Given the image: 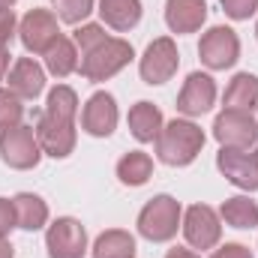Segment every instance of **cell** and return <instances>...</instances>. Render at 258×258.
I'll return each instance as SVG.
<instances>
[{
  "label": "cell",
  "mask_w": 258,
  "mask_h": 258,
  "mask_svg": "<svg viewBox=\"0 0 258 258\" xmlns=\"http://www.w3.org/2000/svg\"><path fill=\"white\" fill-rule=\"evenodd\" d=\"M201 147H204V132L192 120L174 117L156 135V156H159V162H165L171 168H183V165L195 162Z\"/></svg>",
  "instance_id": "obj_1"
},
{
  "label": "cell",
  "mask_w": 258,
  "mask_h": 258,
  "mask_svg": "<svg viewBox=\"0 0 258 258\" xmlns=\"http://www.w3.org/2000/svg\"><path fill=\"white\" fill-rule=\"evenodd\" d=\"M180 216H183V207L177 198L171 195H156L150 198L141 213H138V234L147 237L150 243H165L177 234L180 228Z\"/></svg>",
  "instance_id": "obj_2"
},
{
  "label": "cell",
  "mask_w": 258,
  "mask_h": 258,
  "mask_svg": "<svg viewBox=\"0 0 258 258\" xmlns=\"http://www.w3.org/2000/svg\"><path fill=\"white\" fill-rule=\"evenodd\" d=\"M135 57V51H132V45H129L126 39H114V36H108L102 45H96L93 51H87V54H81V75L87 78V81H108V78H114L123 66H129V60Z\"/></svg>",
  "instance_id": "obj_3"
},
{
  "label": "cell",
  "mask_w": 258,
  "mask_h": 258,
  "mask_svg": "<svg viewBox=\"0 0 258 258\" xmlns=\"http://www.w3.org/2000/svg\"><path fill=\"white\" fill-rule=\"evenodd\" d=\"M0 159L15 168V171H27V168H36L39 159H42V147H39V138H36V129L33 126H18L3 129L0 132Z\"/></svg>",
  "instance_id": "obj_4"
},
{
  "label": "cell",
  "mask_w": 258,
  "mask_h": 258,
  "mask_svg": "<svg viewBox=\"0 0 258 258\" xmlns=\"http://www.w3.org/2000/svg\"><path fill=\"white\" fill-rule=\"evenodd\" d=\"M216 168L237 189H258V144L255 147H222L216 153Z\"/></svg>",
  "instance_id": "obj_5"
},
{
  "label": "cell",
  "mask_w": 258,
  "mask_h": 258,
  "mask_svg": "<svg viewBox=\"0 0 258 258\" xmlns=\"http://www.w3.org/2000/svg\"><path fill=\"white\" fill-rule=\"evenodd\" d=\"M60 36L63 33L57 27V15L48 12V9H30L18 21V39L30 54H45Z\"/></svg>",
  "instance_id": "obj_6"
},
{
  "label": "cell",
  "mask_w": 258,
  "mask_h": 258,
  "mask_svg": "<svg viewBox=\"0 0 258 258\" xmlns=\"http://www.w3.org/2000/svg\"><path fill=\"white\" fill-rule=\"evenodd\" d=\"M198 54L207 69H231L240 57V39L231 27H210L198 42Z\"/></svg>",
  "instance_id": "obj_7"
},
{
  "label": "cell",
  "mask_w": 258,
  "mask_h": 258,
  "mask_svg": "<svg viewBox=\"0 0 258 258\" xmlns=\"http://www.w3.org/2000/svg\"><path fill=\"white\" fill-rule=\"evenodd\" d=\"M177 66H180V54H177L174 39L159 36V39H153L147 45V51H144V57L138 63V72H141L144 84H165V81L174 78Z\"/></svg>",
  "instance_id": "obj_8"
},
{
  "label": "cell",
  "mask_w": 258,
  "mask_h": 258,
  "mask_svg": "<svg viewBox=\"0 0 258 258\" xmlns=\"http://www.w3.org/2000/svg\"><path fill=\"white\" fill-rule=\"evenodd\" d=\"M45 249L51 258H84L87 252V231L78 219L60 216L45 231Z\"/></svg>",
  "instance_id": "obj_9"
},
{
  "label": "cell",
  "mask_w": 258,
  "mask_h": 258,
  "mask_svg": "<svg viewBox=\"0 0 258 258\" xmlns=\"http://www.w3.org/2000/svg\"><path fill=\"white\" fill-rule=\"evenodd\" d=\"M36 138H39L42 153H48L54 159H66L75 150V141H78L75 120H63V117H54V114L42 111L39 120H36Z\"/></svg>",
  "instance_id": "obj_10"
},
{
  "label": "cell",
  "mask_w": 258,
  "mask_h": 258,
  "mask_svg": "<svg viewBox=\"0 0 258 258\" xmlns=\"http://www.w3.org/2000/svg\"><path fill=\"white\" fill-rule=\"evenodd\" d=\"M213 138L222 147H255L258 123L249 111H222L213 120Z\"/></svg>",
  "instance_id": "obj_11"
},
{
  "label": "cell",
  "mask_w": 258,
  "mask_h": 258,
  "mask_svg": "<svg viewBox=\"0 0 258 258\" xmlns=\"http://www.w3.org/2000/svg\"><path fill=\"white\" fill-rule=\"evenodd\" d=\"M183 237L192 249H213L222 237L219 213L207 204H192L183 216Z\"/></svg>",
  "instance_id": "obj_12"
},
{
  "label": "cell",
  "mask_w": 258,
  "mask_h": 258,
  "mask_svg": "<svg viewBox=\"0 0 258 258\" xmlns=\"http://www.w3.org/2000/svg\"><path fill=\"white\" fill-rule=\"evenodd\" d=\"M213 102H216V81L207 72H192L177 96V111L186 117H201L213 108Z\"/></svg>",
  "instance_id": "obj_13"
},
{
  "label": "cell",
  "mask_w": 258,
  "mask_h": 258,
  "mask_svg": "<svg viewBox=\"0 0 258 258\" xmlns=\"http://www.w3.org/2000/svg\"><path fill=\"white\" fill-rule=\"evenodd\" d=\"M81 129L93 138H108L117 129V102L111 93L99 90L87 99V105L81 111Z\"/></svg>",
  "instance_id": "obj_14"
},
{
  "label": "cell",
  "mask_w": 258,
  "mask_h": 258,
  "mask_svg": "<svg viewBox=\"0 0 258 258\" xmlns=\"http://www.w3.org/2000/svg\"><path fill=\"white\" fill-rule=\"evenodd\" d=\"M9 90L18 99H36L45 90V69L36 63L33 57H18L9 69Z\"/></svg>",
  "instance_id": "obj_15"
},
{
  "label": "cell",
  "mask_w": 258,
  "mask_h": 258,
  "mask_svg": "<svg viewBox=\"0 0 258 258\" xmlns=\"http://www.w3.org/2000/svg\"><path fill=\"white\" fill-rule=\"evenodd\" d=\"M207 21V0H168L165 24L171 33H195Z\"/></svg>",
  "instance_id": "obj_16"
},
{
  "label": "cell",
  "mask_w": 258,
  "mask_h": 258,
  "mask_svg": "<svg viewBox=\"0 0 258 258\" xmlns=\"http://www.w3.org/2000/svg\"><path fill=\"white\" fill-rule=\"evenodd\" d=\"M162 111L153 105V102H135L132 108H129V132L141 141V144H147V141H156V135L162 132Z\"/></svg>",
  "instance_id": "obj_17"
},
{
  "label": "cell",
  "mask_w": 258,
  "mask_h": 258,
  "mask_svg": "<svg viewBox=\"0 0 258 258\" xmlns=\"http://www.w3.org/2000/svg\"><path fill=\"white\" fill-rule=\"evenodd\" d=\"M99 15L111 30L126 33L141 21V0H99Z\"/></svg>",
  "instance_id": "obj_18"
},
{
  "label": "cell",
  "mask_w": 258,
  "mask_h": 258,
  "mask_svg": "<svg viewBox=\"0 0 258 258\" xmlns=\"http://www.w3.org/2000/svg\"><path fill=\"white\" fill-rule=\"evenodd\" d=\"M222 105L228 111H249L252 114V108L258 105V78L249 75V72L234 75L231 84H228V90H225Z\"/></svg>",
  "instance_id": "obj_19"
},
{
  "label": "cell",
  "mask_w": 258,
  "mask_h": 258,
  "mask_svg": "<svg viewBox=\"0 0 258 258\" xmlns=\"http://www.w3.org/2000/svg\"><path fill=\"white\" fill-rule=\"evenodd\" d=\"M15 204V222L24 231H39L48 222V204L33 192H18L12 198Z\"/></svg>",
  "instance_id": "obj_20"
},
{
  "label": "cell",
  "mask_w": 258,
  "mask_h": 258,
  "mask_svg": "<svg viewBox=\"0 0 258 258\" xmlns=\"http://www.w3.org/2000/svg\"><path fill=\"white\" fill-rule=\"evenodd\" d=\"M219 219H225V225L240 228V231L258 228V204L252 198H246V195L225 198L222 201V210H219Z\"/></svg>",
  "instance_id": "obj_21"
},
{
  "label": "cell",
  "mask_w": 258,
  "mask_h": 258,
  "mask_svg": "<svg viewBox=\"0 0 258 258\" xmlns=\"http://www.w3.org/2000/svg\"><path fill=\"white\" fill-rule=\"evenodd\" d=\"M93 258H135V237L123 228H108L96 237Z\"/></svg>",
  "instance_id": "obj_22"
},
{
  "label": "cell",
  "mask_w": 258,
  "mask_h": 258,
  "mask_svg": "<svg viewBox=\"0 0 258 258\" xmlns=\"http://www.w3.org/2000/svg\"><path fill=\"white\" fill-rule=\"evenodd\" d=\"M42 57H45V69L54 78H66V75H72L78 69V45L69 36H60Z\"/></svg>",
  "instance_id": "obj_23"
},
{
  "label": "cell",
  "mask_w": 258,
  "mask_h": 258,
  "mask_svg": "<svg viewBox=\"0 0 258 258\" xmlns=\"http://www.w3.org/2000/svg\"><path fill=\"white\" fill-rule=\"evenodd\" d=\"M150 174H153V159L144 150H129L117 162V177L126 186H144L150 180Z\"/></svg>",
  "instance_id": "obj_24"
},
{
  "label": "cell",
  "mask_w": 258,
  "mask_h": 258,
  "mask_svg": "<svg viewBox=\"0 0 258 258\" xmlns=\"http://www.w3.org/2000/svg\"><path fill=\"white\" fill-rule=\"evenodd\" d=\"M45 114L63 117V120H75V114H78V96H75V90L66 87V84H57V87L48 93Z\"/></svg>",
  "instance_id": "obj_25"
},
{
  "label": "cell",
  "mask_w": 258,
  "mask_h": 258,
  "mask_svg": "<svg viewBox=\"0 0 258 258\" xmlns=\"http://www.w3.org/2000/svg\"><path fill=\"white\" fill-rule=\"evenodd\" d=\"M21 102L24 99H18L9 87H0V132L21 123V117H24V105Z\"/></svg>",
  "instance_id": "obj_26"
},
{
  "label": "cell",
  "mask_w": 258,
  "mask_h": 258,
  "mask_svg": "<svg viewBox=\"0 0 258 258\" xmlns=\"http://www.w3.org/2000/svg\"><path fill=\"white\" fill-rule=\"evenodd\" d=\"M54 15L66 24H81L93 12V0H51Z\"/></svg>",
  "instance_id": "obj_27"
},
{
  "label": "cell",
  "mask_w": 258,
  "mask_h": 258,
  "mask_svg": "<svg viewBox=\"0 0 258 258\" xmlns=\"http://www.w3.org/2000/svg\"><path fill=\"white\" fill-rule=\"evenodd\" d=\"M108 36H105V27L102 24H81L78 30H75V36H72V42L81 48V54H87V51H93L96 45H102Z\"/></svg>",
  "instance_id": "obj_28"
},
{
  "label": "cell",
  "mask_w": 258,
  "mask_h": 258,
  "mask_svg": "<svg viewBox=\"0 0 258 258\" xmlns=\"http://www.w3.org/2000/svg\"><path fill=\"white\" fill-rule=\"evenodd\" d=\"M219 3H222L225 15L234 18V21H246L249 15L258 12V0H219Z\"/></svg>",
  "instance_id": "obj_29"
},
{
  "label": "cell",
  "mask_w": 258,
  "mask_h": 258,
  "mask_svg": "<svg viewBox=\"0 0 258 258\" xmlns=\"http://www.w3.org/2000/svg\"><path fill=\"white\" fill-rule=\"evenodd\" d=\"M15 27H18V21H15V12H12V9H0V48H9L12 36L18 33Z\"/></svg>",
  "instance_id": "obj_30"
},
{
  "label": "cell",
  "mask_w": 258,
  "mask_h": 258,
  "mask_svg": "<svg viewBox=\"0 0 258 258\" xmlns=\"http://www.w3.org/2000/svg\"><path fill=\"white\" fill-rule=\"evenodd\" d=\"M12 228H18V222H15V204L9 198H0V237H6Z\"/></svg>",
  "instance_id": "obj_31"
},
{
  "label": "cell",
  "mask_w": 258,
  "mask_h": 258,
  "mask_svg": "<svg viewBox=\"0 0 258 258\" xmlns=\"http://www.w3.org/2000/svg\"><path fill=\"white\" fill-rule=\"evenodd\" d=\"M210 258H252V252L243 243H225V246H219Z\"/></svg>",
  "instance_id": "obj_32"
},
{
  "label": "cell",
  "mask_w": 258,
  "mask_h": 258,
  "mask_svg": "<svg viewBox=\"0 0 258 258\" xmlns=\"http://www.w3.org/2000/svg\"><path fill=\"white\" fill-rule=\"evenodd\" d=\"M165 258H201V255H195L192 249H183V246H174V249H168V255Z\"/></svg>",
  "instance_id": "obj_33"
},
{
  "label": "cell",
  "mask_w": 258,
  "mask_h": 258,
  "mask_svg": "<svg viewBox=\"0 0 258 258\" xmlns=\"http://www.w3.org/2000/svg\"><path fill=\"white\" fill-rule=\"evenodd\" d=\"M6 72H9V48H0V81L6 78Z\"/></svg>",
  "instance_id": "obj_34"
},
{
  "label": "cell",
  "mask_w": 258,
  "mask_h": 258,
  "mask_svg": "<svg viewBox=\"0 0 258 258\" xmlns=\"http://www.w3.org/2000/svg\"><path fill=\"white\" fill-rule=\"evenodd\" d=\"M0 258H15V249L6 237H0Z\"/></svg>",
  "instance_id": "obj_35"
},
{
  "label": "cell",
  "mask_w": 258,
  "mask_h": 258,
  "mask_svg": "<svg viewBox=\"0 0 258 258\" xmlns=\"http://www.w3.org/2000/svg\"><path fill=\"white\" fill-rule=\"evenodd\" d=\"M15 6V0H0V9H12Z\"/></svg>",
  "instance_id": "obj_36"
},
{
  "label": "cell",
  "mask_w": 258,
  "mask_h": 258,
  "mask_svg": "<svg viewBox=\"0 0 258 258\" xmlns=\"http://www.w3.org/2000/svg\"><path fill=\"white\" fill-rule=\"evenodd\" d=\"M255 36H258V24H255Z\"/></svg>",
  "instance_id": "obj_37"
}]
</instances>
